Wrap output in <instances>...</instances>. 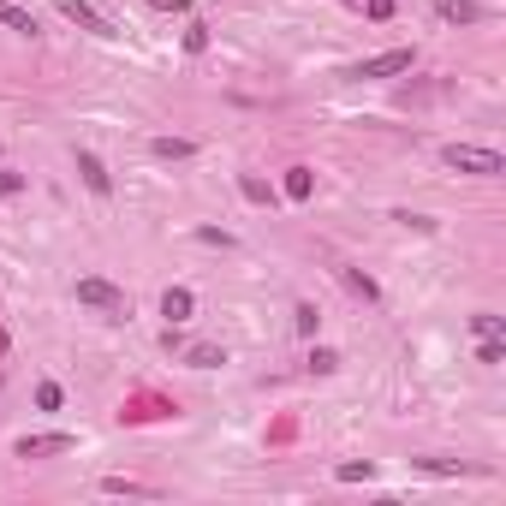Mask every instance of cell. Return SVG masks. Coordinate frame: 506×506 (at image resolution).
Instances as JSON below:
<instances>
[{
    "label": "cell",
    "mask_w": 506,
    "mask_h": 506,
    "mask_svg": "<svg viewBox=\"0 0 506 506\" xmlns=\"http://www.w3.org/2000/svg\"><path fill=\"white\" fill-rule=\"evenodd\" d=\"M333 477H340V483H370V477H376V464H370V459H351V464H340V471H333Z\"/></svg>",
    "instance_id": "cell-14"
},
{
    "label": "cell",
    "mask_w": 506,
    "mask_h": 506,
    "mask_svg": "<svg viewBox=\"0 0 506 506\" xmlns=\"http://www.w3.org/2000/svg\"><path fill=\"white\" fill-rule=\"evenodd\" d=\"M292 322H298V333H316V304H298V310H292Z\"/></svg>",
    "instance_id": "cell-20"
},
{
    "label": "cell",
    "mask_w": 506,
    "mask_h": 506,
    "mask_svg": "<svg viewBox=\"0 0 506 506\" xmlns=\"http://www.w3.org/2000/svg\"><path fill=\"white\" fill-rule=\"evenodd\" d=\"M411 48H388V54H370L363 66H351V78H399V72H411Z\"/></svg>",
    "instance_id": "cell-3"
},
{
    "label": "cell",
    "mask_w": 506,
    "mask_h": 506,
    "mask_svg": "<svg viewBox=\"0 0 506 506\" xmlns=\"http://www.w3.org/2000/svg\"><path fill=\"white\" fill-rule=\"evenodd\" d=\"M310 370H316V376H333V370H340V351L316 346V351H310Z\"/></svg>",
    "instance_id": "cell-15"
},
{
    "label": "cell",
    "mask_w": 506,
    "mask_h": 506,
    "mask_svg": "<svg viewBox=\"0 0 506 506\" xmlns=\"http://www.w3.org/2000/svg\"><path fill=\"white\" fill-rule=\"evenodd\" d=\"M185 363L191 370H215V363H227V351L220 346H185Z\"/></svg>",
    "instance_id": "cell-13"
},
{
    "label": "cell",
    "mask_w": 506,
    "mask_h": 506,
    "mask_svg": "<svg viewBox=\"0 0 506 506\" xmlns=\"http://www.w3.org/2000/svg\"><path fill=\"white\" fill-rule=\"evenodd\" d=\"M477 363H506V346H501V340H483V346H477Z\"/></svg>",
    "instance_id": "cell-24"
},
{
    "label": "cell",
    "mask_w": 506,
    "mask_h": 506,
    "mask_svg": "<svg viewBox=\"0 0 506 506\" xmlns=\"http://www.w3.org/2000/svg\"><path fill=\"white\" fill-rule=\"evenodd\" d=\"M149 155H155V161H191V155H197V144H191V137H155Z\"/></svg>",
    "instance_id": "cell-9"
},
{
    "label": "cell",
    "mask_w": 506,
    "mask_h": 506,
    "mask_svg": "<svg viewBox=\"0 0 506 506\" xmlns=\"http://www.w3.org/2000/svg\"><path fill=\"white\" fill-rule=\"evenodd\" d=\"M149 6H155V13H173V18L185 13V0H149Z\"/></svg>",
    "instance_id": "cell-26"
},
{
    "label": "cell",
    "mask_w": 506,
    "mask_h": 506,
    "mask_svg": "<svg viewBox=\"0 0 506 506\" xmlns=\"http://www.w3.org/2000/svg\"><path fill=\"white\" fill-rule=\"evenodd\" d=\"M13 453L18 459H54V453H72V435H24Z\"/></svg>",
    "instance_id": "cell-6"
},
{
    "label": "cell",
    "mask_w": 506,
    "mask_h": 506,
    "mask_svg": "<svg viewBox=\"0 0 506 506\" xmlns=\"http://www.w3.org/2000/svg\"><path fill=\"white\" fill-rule=\"evenodd\" d=\"M54 6H60V18H72V24H78V30H89V36H119V30L108 24L96 6H89V0H54Z\"/></svg>",
    "instance_id": "cell-4"
},
{
    "label": "cell",
    "mask_w": 506,
    "mask_h": 506,
    "mask_svg": "<svg viewBox=\"0 0 506 506\" xmlns=\"http://www.w3.org/2000/svg\"><path fill=\"white\" fill-rule=\"evenodd\" d=\"M78 173H84V185L96 191V197H108V191H114V173H108V167H101L89 149H78Z\"/></svg>",
    "instance_id": "cell-7"
},
{
    "label": "cell",
    "mask_w": 506,
    "mask_h": 506,
    "mask_svg": "<svg viewBox=\"0 0 506 506\" xmlns=\"http://www.w3.org/2000/svg\"><path fill=\"white\" fill-rule=\"evenodd\" d=\"M36 405H42V411H60V381H42V388H36Z\"/></svg>",
    "instance_id": "cell-22"
},
{
    "label": "cell",
    "mask_w": 506,
    "mask_h": 506,
    "mask_svg": "<svg viewBox=\"0 0 506 506\" xmlns=\"http://www.w3.org/2000/svg\"><path fill=\"white\" fill-rule=\"evenodd\" d=\"M239 191H245V197H250V202H275V191L262 185V179H257V173H245V179H239Z\"/></svg>",
    "instance_id": "cell-18"
},
{
    "label": "cell",
    "mask_w": 506,
    "mask_h": 506,
    "mask_svg": "<svg viewBox=\"0 0 506 506\" xmlns=\"http://www.w3.org/2000/svg\"><path fill=\"white\" fill-rule=\"evenodd\" d=\"M101 489H108V494H149L144 483H131V477H108V483H101Z\"/></svg>",
    "instance_id": "cell-21"
},
{
    "label": "cell",
    "mask_w": 506,
    "mask_h": 506,
    "mask_svg": "<svg viewBox=\"0 0 506 506\" xmlns=\"http://www.w3.org/2000/svg\"><path fill=\"white\" fill-rule=\"evenodd\" d=\"M435 18H441V24H477L483 6L477 0H435Z\"/></svg>",
    "instance_id": "cell-8"
},
{
    "label": "cell",
    "mask_w": 506,
    "mask_h": 506,
    "mask_svg": "<svg viewBox=\"0 0 506 506\" xmlns=\"http://www.w3.org/2000/svg\"><path fill=\"white\" fill-rule=\"evenodd\" d=\"M78 304H89V310H101V316H131V298L114 286V280H101V275L78 280Z\"/></svg>",
    "instance_id": "cell-2"
},
{
    "label": "cell",
    "mask_w": 506,
    "mask_h": 506,
    "mask_svg": "<svg viewBox=\"0 0 506 506\" xmlns=\"http://www.w3.org/2000/svg\"><path fill=\"white\" fill-rule=\"evenodd\" d=\"M333 275L346 280V292H358V298H363V304H376V298H381V292H376V280L363 275V268H333Z\"/></svg>",
    "instance_id": "cell-11"
},
{
    "label": "cell",
    "mask_w": 506,
    "mask_h": 506,
    "mask_svg": "<svg viewBox=\"0 0 506 506\" xmlns=\"http://www.w3.org/2000/svg\"><path fill=\"white\" fill-rule=\"evenodd\" d=\"M202 48H209V24L191 18V24H185V54H202Z\"/></svg>",
    "instance_id": "cell-16"
},
{
    "label": "cell",
    "mask_w": 506,
    "mask_h": 506,
    "mask_svg": "<svg viewBox=\"0 0 506 506\" xmlns=\"http://www.w3.org/2000/svg\"><path fill=\"white\" fill-rule=\"evenodd\" d=\"M471 333H477V340H501V316H489V310L471 316Z\"/></svg>",
    "instance_id": "cell-17"
},
{
    "label": "cell",
    "mask_w": 506,
    "mask_h": 506,
    "mask_svg": "<svg viewBox=\"0 0 506 506\" xmlns=\"http://www.w3.org/2000/svg\"><path fill=\"white\" fill-rule=\"evenodd\" d=\"M197 239L202 245H232V232H220V227H197Z\"/></svg>",
    "instance_id": "cell-25"
},
{
    "label": "cell",
    "mask_w": 506,
    "mask_h": 506,
    "mask_svg": "<svg viewBox=\"0 0 506 506\" xmlns=\"http://www.w3.org/2000/svg\"><path fill=\"white\" fill-rule=\"evenodd\" d=\"M161 316H167V328L191 322V316H197V292H191V286H167V292H161Z\"/></svg>",
    "instance_id": "cell-5"
},
{
    "label": "cell",
    "mask_w": 506,
    "mask_h": 506,
    "mask_svg": "<svg viewBox=\"0 0 506 506\" xmlns=\"http://www.w3.org/2000/svg\"><path fill=\"white\" fill-rule=\"evenodd\" d=\"M441 161H447L453 173H471V179H501L506 173L501 149H483V144H447V149H441Z\"/></svg>",
    "instance_id": "cell-1"
},
{
    "label": "cell",
    "mask_w": 506,
    "mask_h": 506,
    "mask_svg": "<svg viewBox=\"0 0 506 506\" xmlns=\"http://www.w3.org/2000/svg\"><path fill=\"white\" fill-rule=\"evenodd\" d=\"M0 24L18 30V36H36V13H24L18 0H0Z\"/></svg>",
    "instance_id": "cell-10"
},
{
    "label": "cell",
    "mask_w": 506,
    "mask_h": 506,
    "mask_svg": "<svg viewBox=\"0 0 506 506\" xmlns=\"http://www.w3.org/2000/svg\"><path fill=\"white\" fill-rule=\"evenodd\" d=\"M310 191H316V173H310V167H286V197L310 202Z\"/></svg>",
    "instance_id": "cell-12"
},
{
    "label": "cell",
    "mask_w": 506,
    "mask_h": 506,
    "mask_svg": "<svg viewBox=\"0 0 506 506\" xmlns=\"http://www.w3.org/2000/svg\"><path fill=\"white\" fill-rule=\"evenodd\" d=\"M393 13H399V0H363V18H376V24H388Z\"/></svg>",
    "instance_id": "cell-19"
},
{
    "label": "cell",
    "mask_w": 506,
    "mask_h": 506,
    "mask_svg": "<svg viewBox=\"0 0 506 506\" xmlns=\"http://www.w3.org/2000/svg\"><path fill=\"white\" fill-rule=\"evenodd\" d=\"M24 191V173H13V167H0V197H18Z\"/></svg>",
    "instance_id": "cell-23"
}]
</instances>
